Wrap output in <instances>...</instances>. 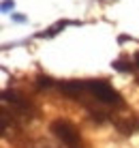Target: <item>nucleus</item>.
I'll return each instance as SVG.
<instances>
[{
  "label": "nucleus",
  "mask_w": 139,
  "mask_h": 148,
  "mask_svg": "<svg viewBox=\"0 0 139 148\" xmlns=\"http://www.w3.org/2000/svg\"><path fill=\"white\" fill-rule=\"evenodd\" d=\"M137 64H139V54H137Z\"/></svg>",
  "instance_id": "7"
},
{
  "label": "nucleus",
  "mask_w": 139,
  "mask_h": 148,
  "mask_svg": "<svg viewBox=\"0 0 139 148\" xmlns=\"http://www.w3.org/2000/svg\"><path fill=\"white\" fill-rule=\"evenodd\" d=\"M51 131H54V133L58 135L69 148H79V133H77V131L69 125V122L56 120L54 125H51Z\"/></svg>",
  "instance_id": "2"
},
{
  "label": "nucleus",
  "mask_w": 139,
  "mask_h": 148,
  "mask_svg": "<svg viewBox=\"0 0 139 148\" xmlns=\"http://www.w3.org/2000/svg\"><path fill=\"white\" fill-rule=\"evenodd\" d=\"M11 22H15V24H26V22H28V17H26V15H19V13H11Z\"/></svg>",
  "instance_id": "4"
},
{
  "label": "nucleus",
  "mask_w": 139,
  "mask_h": 148,
  "mask_svg": "<svg viewBox=\"0 0 139 148\" xmlns=\"http://www.w3.org/2000/svg\"><path fill=\"white\" fill-rule=\"evenodd\" d=\"M114 69H118V71H128L131 67H126V64L122 62V60H116V62H114Z\"/></svg>",
  "instance_id": "6"
},
{
  "label": "nucleus",
  "mask_w": 139,
  "mask_h": 148,
  "mask_svg": "<svg viewBox=\"0 0 139 148\" xmlns=\"http://www.w3.org/2000/svg\"><path fill=\"white\" fill-rule=\"evenodd\" d=\"M81 90L90 92L94 99H99L101 103H109V105L120 103V95H118L105 79H84L81 82Z\"/></svg>",
  "instance_id": "1"
},
{
  "label": "nucleus",
  "mask_w": 139,
  "mask_h": 148,
  "mask_svg": "<svg viewBox=\"0 0 139 148\" xmlns=\"http://www.w3.org/2000/svg\"><path fill=\"white\" fill-rule=\"evenodd\" d=\"M39 84L41 86H54V79H51V77H47V75H39Z\"/></svg>",
  "instance_id": "5"
},
{
  "label": "nucleus",
  "mask_w": 139,
  "mask_h": 148,
  "mask_svg": "<svg viewBox=\"0 0 139 148\" xmlns=\"http://www.w3.org/2000/svg\"><path fill=\"white\" fill-rule=\"evenodd\" d=\"M13 7H15V2L13 0H2V13H7V15H11V11H13Z\"/></svg>",
  "instance_id": "3"
}]
</instances>
